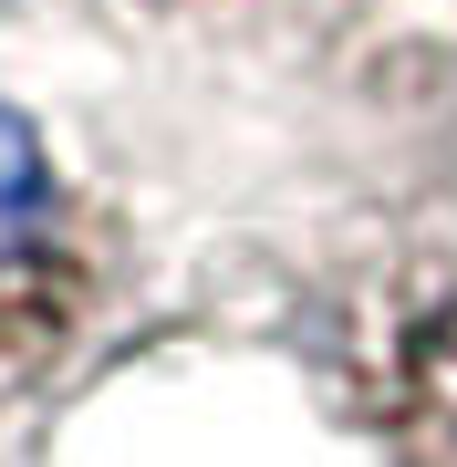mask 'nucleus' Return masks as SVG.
<instances>
[{
	"instance_id": "nucleus-2",
	"label": "nucleus",
	"mask_w": 457,
	"mask_h": 467,
	"mask_svg": "<svg viewBox=\"0 0 457 467\" xmlns=\"http://www.w3.org/2000/svg\"><path fill=\"white\" fill-rule=\"evenodd\" d=\"M115 218L84 198L32 115L0 104V395H32L52 364L94 343L104 301H115Z\"/></svg>"
},
{
	"instance_id": "nucleus-3",
	"label": "nucleus",
	"mask_w": 457,
	"mask_h": 467,
	"mask_svg": "<svg viewBox=\"0 0 457 467\" xmlns=\"http://www.w3.org/2000/svg\"><path fill=\"white\" fill-rule=\"evenodd\" d=\"M146 11H187V21H229V11H291V0H146Z\"/></svg>"
},
{
	"instance_id": "nucleus-1",
	"label": "nucleus",
	"mask_w": 457,
	"mask_h": 467,
	"mask_svg": "<svg viewBox=\"0 0 457 467\" xmlns=\"http://www.w3.org/2000/svg\"><path fill=\"white\" fill-rule=\"evenodd\" d=\"M322 384L385 467H457V250H395L322 312Z\"/></svg>"
}]
</instances>
